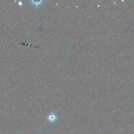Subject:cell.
Returning <instances> with one entry per match:
<instances>
[{
    "instance_id": "obj_1",
    "label": "cell",
    "mask_w": 134,
    "mask_h": 134,
    "mask_svg": "<svg viewBox=\"0 0 134 134\" xmlns=\"http://www.w3.org/2000/svg\"><path fill=\"white\" fill-rule=\"evenodd\" d=\"M46 118L49 123L53 124L57 121L58 118V116L56 113L51 112L47 114Z\"/></svg>"
},
{
    "instance_id": "obj_2",
    "label": "cell",
    "mask_w": 134,
    "mask_h": 134,
    "mask_svg": "<svg viewBox=\"0 0 134 134\" xmlns=\"http://www.w3.org/2000/svg\"><path fill=\"white\" fill-rule=\"evenodd\" d=\"M44 2V0H41V1H33V0H31V1H30L29 2L32 5H33L35 8H38L40 6H41L43 4Z\"/></svg>"
}]
</instances>
